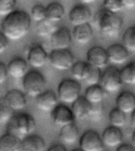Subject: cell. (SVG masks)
Instances as JSON below:
<instances>
[{
    "label": "cell",
    "instance_id": "60d3db41",
    "mask_svg": "<svg viewBox=\"0 0 135 151\" xmlns=\"http://www.w3.org/2000/svg\"><path fill=\"white\" fill-rule=\"evenodd\" d=\"M47 151H67V150L62 144L55 143L50 146Z\"/></svg>",
    "mask_w": 135,
    "mask_h": 151
},
{
    "label": "cell",
    "instance_id": "f1b7e54d",
    "mask_svg": "<svg viewBox=\"0 0 135 151\" xmlns=\"http://www.w3.org/2000/svg\"><path fill=\"white\" fill-rule=\"evenodd\" d=\"M108 119L111 126L121 129L123 127L125 126L126 117V114H124L123 111H121L120 110L116 108L109 112Z\"/></svg>",
    "mask_w": 135,
    "mask_h": 151
},
{
    "label": "cell",
    "instance_id": "8992f818",
    "mask_svg": "<svg viewBox=\"0 0 135 151\" xmlns=\"http://www.w3.org/2000/svg\"><path fill=\"white\" fill-rule=\"evenodd\" d=\"M101 84L103 90L108 93L118 92L123 86L120 78V70L115 66L106 68L101 75Z\"/></svg>",
    "mask_w": 135,
    "mask_h": 151
},
{
    "label": "cell",
    "instance_id": "ab89813d",
    "mask_svg": "<svg viewBox=\"0 0 135 151\" xmlns=\"http://www.w3.org/2000/svg\"><path fill=\"white\" fill-rule=\"evenodd\" d=\"M116 151H135V148L131 144L122 143L117 147Z\"/></svg>",
    "mask_w": 135,
    "mask_h": 151
},
{
    "label": "cell",
    "instance_id": "e575fe53",
    "mask_svg": "<svg viewBox=\"0 0 135 151\" xmlns=\"http://www.w3.org/2000/svg\"><path fill=\"white\" fill-rule=\"evenodd\" d=\"M103 9L113 14H117L124 8L122 0H106L103 2Z\"/></svg>",
    "mask_w": 135,
    "mask_h": 151
},
{
    "label": "cell",
    "instance_id": "b9f144b4",
    "mask_svg": "<svg viewBox=\"0 0 135 151\" xmlns=\"http://www.w3.org/2000/svg\"><path fill=\"white\" fill-rule=\"evenodd\" d=\"M123 7L127 8V9H132L135 7V1L134 0H122Z\"/></svg>",
    "mask_w": 135,
    "mask_h": 151
},
{
    "label": "cell",
    "instance_id": "30bf717a",
    "mask_svg": "<svg viewBox=\"0 0 135 151\" xmlns=\"http://www.w3.org/2000/svg\"><path fill=\"white\" fill-rule=\"evenodd\" d=\"M69 20L74 27L88 24L92 20L91 10L85 4L76 5L70 11Z\"/></svg>",
    "mask_w": 135,
    "mask_h": 151
},
{
    "label": "cell",
    "instance_id": "ac0fdd59",
    "mask_svg": "<svg viewBox=\"0 0 135 151\" xmlns=\"http://www.w3.org/2000/svg\"><path fill=\"white\" fill-rule=\"evenodd\" d=\"M116 109L124 114H131L135 109V94L130 91H123L116 100Z\"/></svg>",
    "mask_w": 135,
    "mask_h": 151
},
{
    "label": "cell",
    "instance_id": "4316f807",
    "mask_svg": "<svg viewBox=\"0 0 135 151\" xmlns=\"http://www.w3.org/2000/svg\"><path fill=\"white\" fill-rule=\"evenodd\" d=\"M58 29L59 28L57 23L52 22L47 19L37 23L36 25V31L37 34L41 37H52Z\"/></svg>",
    "mask_w": 135,
    "mask_h": 151
},
{
    "label": "cell",
    "instance_id": "8d00e7d4",
    "mask_svg": "<svg viewBox=\"0 0 135 151\" xmlns=\"http://www.w3.org/2000/svg\"><path fill=\"white\" fill-rule=\"evenodd\" d=\"M103 111V102L98 103V104H93V109H92L90 118L93 120H100L101 119L102 114Z\"/></svg>",
    "mask_w": 135,
    "mask_h": 151
},
{
    "label": "cell",
    "instance_id": "603a6c76",
    "mask_svg": "<svg viewBox=\"0 0 135 151\" xmlns=\"http://www.w3.org/2000/svg\"><path fill=\"white\" fill-rule=\"evenodd\" d=\"M0 151H22V139L6 133L0 137Z\"/></svg>",
    "mask_w": 135,
    "mask_h": 151
},
{
    "label": "cell",
    "instance_id": "f35d334b",
    "mask_svg": "<svg viewBox=\"0 0 135 151\" xmlns=\"http://www.w3.org/2000/svg\"><path fill=\"white\" fill-rule=\"evenodd\" d=\"M9 45V39L3 34V32H0V54L7 49Z\"/></svg>",
    "mask_w": 135,
    "mask_h": 151
},
{
    "label": "cell",
    "instance_id": "d4e9b609",
    "mask_svg": "<svg viewBox=\"0 0 135 151\" xmlns=\"http://www.w3.org/2000/svg\"><path fill=\"white\" fill-rule=\"evenodd\" d=\"M79 138V131L78 127L74 124L61 127L59 132V139L63 143L74 144Z\"/></svg>",
    "mask_w": 135,
    "mask_h": 151
},
{
    "label": "cell",
    "instance_id": "5bb4252c",
    "mask_svg": "<svg viewBox=\"0 0 135 151\" xmlns=\"http://www.w3.org/2000/svg\"><path fill=\"white\" fill-rule=\"evenodd\" d=\"M101 139L104 146L109 148L118 147L123 143V134L122 130L115 127L110 126L103 131Z\"/></svg>",
    "mask_w": 135,
    "mask_h": 151
},
{
    "label": "cell",
    "instance_id": "836d02e7",
    "mask_svg": "<svg viewBox=\"0 0 135 151\" xmlns=\"http://www.w3.org/2000/svg\"><path fill=\"white\" fill-rule=\"evenodd\" d=\"M14 116V111L3 101H0V123L8 124Z\"/></svg>",
    "mask_w": 135,
    "mask_h": 151
},
{
    "label": "cell",
    "instance_id": "277c9868",
    "mask_svg": "<svg viewBox=\"0 0 135 151\" xmlns=\"http://www.w3.org/2000/svg\"><path fill=\"white\" fill-rule=\"evenodd\" d=\"M22 86L29 96L37 97L45 91L46 79L39 70H30L23 78Z\"/></svg>",
    "mask_w": 135,
    "mask_h": 151
},
{
    "label": "cell",
    "instance_id": "7a4b0ae2",
    "mask_svg": "<svg viewBox=\"0 0 135 151\" xmlns=\"http://www.w3.org/2000/svg\"><path fill=\"white\" fill-rule=\"evenodd\" d=\"M93 23L96 29L103 36L114 38L118 37L120 32L123 20L117 14H113L105 9H102L94 16Z\"/></svg>",
    "mask_w": 135,
    "mask_h": 151
},
{
    "label": "cell",
    "instance_id": "d6a6232c",
    "mask_svg": "<svg viewBox=\"0 0 135 151\" xmlns=\"http://www.w3.org/2000/svg\"><path fill=\"white\" fill-rule=\"evenodd\" d=\"M31 19L36 22H40L46 19V7L41 4L35 5L31 10Z\"/></svg>",
    "mask_w": 135,
    "mask_h": 151
},
{
    "label": "cell",
    "instance_id": "d6986e66",
    "mask_svg": "<svg viewBox=\"0 0 135 151\" xmlns=\"http://www.w3.org/2000/svg\"><path fill=\"white\" fill-rule=\"evenodd\" d=\"M93 109V104L87 101L85 97H80L72 104V112L74 118L78 119H85L90 116Z\"/></svg>",
    "mask_w": 135,
    "mask_h": 151
},
{
    "label": "cell",
    "instance_id": "ffe728a7",
    "mask_svg": "<svg viewBox=\"0 0 135 151\" xmlns=\"http://www.w3.org/2000/svg\"><path fill=\"white\" fill-rule=\"evenodd\" d=\"M72 39L79 45H87L93 37V30L89 23L74 28L72 32Z\"/></svg>",
    "mask_w": 135,
    "mask_h": 151
},
{
    "label": "cell",
    "instance_id": "f6af8a7d",
    "mask_svg": "<svg viewBox=\"0 0 135 151\" xmlns=\"http://www.w3.org/2000/svg\"><path fill=\"white\" fill-rule=\"evenodd\" d=\"M72 151H83V150H81L80 148H77V149H74V150H73Z\"/></svg>",
    "mask_w": 135,
    "mask_h": 151
},
{
    "label": "cell",
    "instance_id": "8fae6325",
    "mask_svg": "<svg viewBox=\"0 0 135 151\" xmlns=\"http://www.w3.org/2000/svg\"><path fill=\"white\" fill-rule=\"evenodd\" d=\"M71 42L72 35L66 27L59 28L51 37V45L54 50L68 49Z\"/></svg>",
    "mask_w": 135,
    "mask_h": 151
},
{
    "label": "cell",
    "instance_id": "83f0119b",
    "mask_svg": "<svg viewBox=\"0 0 135 151\" xmlns=\"http://www.w3.org/2000/svg\"><path fill=\"white\" fill-rule=\"evenodd\" d=\"M101 75L102 74H101V70L95 67H93L92 65L88 63L85 76L83 81H85V84L88 86L99 85V82H101Z\"/></svg>",
    "mask_w": 135,
    "mask_h": 151
},
{
    "label": "cell",
    "instance_id": "6da1fadb",
    "mask_svg": "<svg viewBox=\"0 0 135 151\" xmlns=\"http://www.w3.org/2000/svg\"><path fill=\"white\" fill-rule=\"evenodd\" d=\"M1 27L3 33L9 40H20L29 32L31 17L25 10H14L3 18Z\"/></svg>",
    "mask_w": 135,
    "mask_h": 151
},
{
    "label": "cell",
    "instance_id": "4fadbf2b",
    "mask_svg": "<svg viewBox=\"0 0 135 151\" xmlns=\"http://www.w3.org/2000/svg\"><path fill=\"white\" fill-rule=\"evenodd\" d=\"M3 101L13 111H19L24 109L27 105V100L25 93L18 89H11L6 93Z\"/></svg>",
    "mask_w": 135,
    "mask_h": 151
},
{
    "label": "cell",
    "instance_id": "bcb514c9",
    "mask_svg": "<svg viewBox=\"0 0 135 151\" xmlns=\"http://www.w3.org/2000/svg\"></svg>",
    "mask_w": 135,
    "mask_h": 151
},
{
    "label": "cell",
    "instance_id": "cb8c5ba5",
    "mask_svg": "<svg viewBox=\"0 0 135 151\" xmlns=\"http://www.w3.org/2000/svg\"><path fill=\"white\" fill-rule=\"evenodd\" d=\"M65 16V8L58 2L48 4L46 7V19L54 23H58L63 19Z\"/></svg>",
    "mask_w": 135,
    "mask_h": 151
},
{
    "label": "cell",
    "instance_id": "4dcf8cb0",
    "mask_svg": "<svg viewBox=\"0 0 135 151\" xmlns=\"http://www.w3.org/2000/svg\"><path fill=\"white\" fill-rule=\"evenodd\" d=\"M122 40L123 45L128 52H135V25L126 29Z\"/></svg>",
    "mask_w": 135,
    "mask_h": 151
},
{
    "label": "cell",
    "instance_id": "d590c367",
    "mask_svg": "<svg viewBox=\"0 0 135 151\" xmlns=\"http://www.w3.org/2000/svg\"><path fill=\"white\" fill-rule=\"evenodd\" d=\"M16 1L14 0H0V15L7 16L14 10Z\"/></svg>",
    "mask_w": 135,
    "mask_h": 151
},
{
    "label": "cell",
    "instance_id": "7bdbcfd3",
    "mask_svg": "<svg viewBox=\"0 0 135 151\" xmlns=\"http://www.w3.org/2000/svg\"><path fill=\"white\" fill-rule=\"evenodd\" d=\"M130 119H131V124H132L133 126L135 127V109L132 111V113H131V117H130Z\"/></svg>",
    "mask_w": 135,
    "mask_h": 151
},
{
    "label": "cell",
    "instance_id": "e0dca14e",
    "mask_svg": "<svg viewBox=\"0 0 135 151\" xmlns=\"http://www.w3.org/2000/svg\"><path fill=\"white\" fill-rule=\"evenodd\" d=\"M58 104V97L53 90H45L36 97V105L44 111H52Z\"/></svg>",
    "mask_w": 135,
    "mask_h": 151
},
{
    "label": "cell",
    "instance_id": "7402d4cb",
    "mask_svg": "<svg viewBox=\"0 0 135 151\" xmlns=\"http://www.w3.org/2000/svg\"><path fill=\"white\" fill-rule=\"evenodd\" d=\"M46 143L38 134H31L22 139V151H44Z\"/></svg>",
    "mask_w": 135,
    "mask_h": 151
},
{
    "label": "cell",
    "instance_id": "3957f363",
    "mask_svg": "<svg viewBox=\"0 0 135 151\" xmlns=\"http://www.w3.org/2000/svg\"><path fill=\"white\" fill-rule=\"evenodd\" d=\"M36 121L32 115L21 112L13 116L7 124V133L16 135L18 138H25L36 130Z\"/></svg>",
    "mask_w": 135,
    "mask_h": 151
},
{
    "label": "cell",
    "instance_id": "52a82bcc",
    "mask_svg": "<svg viewBox=\"0 0 135 151\" xmlns=\"http://www.w3.org/2000/svg\"><path fill=\"white\" fill-rule=\"evenodd\" d=\"M50 64L59 70L71 69L74 65V56L69 49L53 50L48 55Z\"/></svg>",
    "mask_w": 135,
    "mask_h": 151
},
{
    "label": "cell",
    "instance_id": "2e32d148",
    "mask_svg": "<svg viewBox=\"0 0 135 151\" xmlns=\"http://www.w3.org/2000/svg\"><path fill=\"white\" fill-rule=\"evenodd\" d=\"M48 55L44 47L40 45L32 46L28 52L27 63L34 68H40L46 64Z\"/></svg>",
    "mask_w": 135,
    "mask_h": 151
},
{
    "label": "cell",
    "instance_id": "ba28073f",
    "mask_svg": "<svg viewBox=\"0 0 135 151\" xmlns=\"http://www.w3.org/2000/svg\"><path fill=\"white\" fill-rule=\"evenodd\" d=\"M79 146L83 151H103L104 149L101 136L94 130L84 132L79 139Z\"/></svg>",
    "mask_w": 135,
    "mask_h": 151
},
{
    "label": "cell",
    "instance_id": "44dd1931",
    "mask_svg": "<svg viewBox=\"0 0 135 151\" xmlns=\"http://www.w3.org/2000/svg\"><path fill=\"white\" fill-rule=\"evenodd\" d=\"M8 75L14 78H23L28 73V63L22 58H14L7 65Z\"/></svg>",
    "mask_w": 135,
    "mask_h": 151
},
{
    "label": "cell",
    "instance_id": "9a60e30c",
    "mask_svg": "<svg viewBox=\"0 0 135 151\" xmlns=\"http://www.w3.org/2000/svg\"><path fill=\"white\" fill-rule=\"evenodd\" d=\"M108 54V62L116 65L125 63L129 58V52L123 45L114 44L106 49Z\"/></svg>",
    "mask_w": 135,
    "mask_h": 151
},
{
    "label": "cell",
    "instance_id": "7c38bea8",
    "mask_svg": "<svg viewBox=\"0 0 135 151\" xmlns=\"http://www.w3.org/2000/svg\"><path fill=\"white\" fill-rule=\"evenodd\" d=\"M87 63L100 70L105 67L108 63L106 49L101 46L91 47L87 52Z\"/></svg>",
    "mask_w": 135,
    "mask_h": 151
},
{
    "label": "cell",
    "instance_id": "1f68e13d",
    "mask_svg": "<svg viewBox=\"0 0 135 151\" xmlns=\"http://www.w3.org/2000/svg\"><path fill=\"white\" fill-rule=\"evenodd\" d=\"M88 67V63L84 61H77L71 67V74L76 81H82L85 76L86 70Z\"/></svg>",
    "mask_w": 135,
    "mask_h": 151
},
{
    "label": "cell",
    "instance_id": "ee69618b",
    "mask_svg": "<svg viewBox=\"0 0 135 151\" xmlns=\"http://www.w3.org/2000/svg\"><path fill=\"white\" fill-rule=\"evenodd\" d=\"M131 145L135 148V130L132 134V144Z\"/></svg>",
    "mask_w": 135,
    "mask_h": 151
},
{
    "label": "cell",
    "instance_id": "5b68a950",
    "mask_svg": "<svg viewBox=\"0 0 135 151\" xmlns=\"http://www.w3.org/2000/svg\"><path fill=\"white\" fill-rule=\"evenodd\" d=\"M81 84L74 79L62 80L58 86V97L66 104H73L81 93Z\"/></svg>",
    "mask_w": 135,
    "mask_h": 151
},
{
    "label": "cell",
    "instance_id": "f546056e",
    "mask_svg": "<svg viewBox=\"0 0 135 151\" xmlns=\"http://www.w3.org/2000/svg\"><path fill=\"white\" fill-rule=\"evenodd\" d=\"M120 78L123 84L135 85V63H130L120 70Z\"/></svg>",
    "mask_w": 135,
    "mask_h": 151
},
{
    "label": "cell",
    "instance_id": "74e56055",
    "mask_svg": "<svg viewBox=\"0 0 135 151\" xmlns=\"http://www.w3.org/2000/svg\"><path fill=\"white\" fill-rule=\"evenodd\" d=\"M8 76L7 66L3 62H0V84L6 82Z\"/></svg>",
    "mask_w": 135,
    "mask_h": 151
},
{
    "label": "cell",
    "instance_id": "484cf974",
    "mask_svg": "<svg viewBox=\"0 0 135 151\" xmlns=\"http://www.w3.org/2000/svg\"><path fill=\"white\" fill-rule=\"evenodd\" d=\"M84 97L92 104L101 103L104 97V90L101 86V85L88 86L85 92Z\"/></svg>",
    "mask_w": 135,
    "mask_h": 151
},
{
    "label": "cell",
    "instance_id": "9c48e42d",
    "mask_svg": "<svg viewBox=\"0 0 135 151\" xmlns=\"http://www.w3.org/2000/svg\"><path fill=\"white\" fill-rule=\"evenodd\" d=\"M51 118L55 125L61 127L74 124L75 119L71 109L63 104H57L51 111Z\"/></svg>",
    "mask_w": 135,
    "mask_h": 151
}]
</instances>
